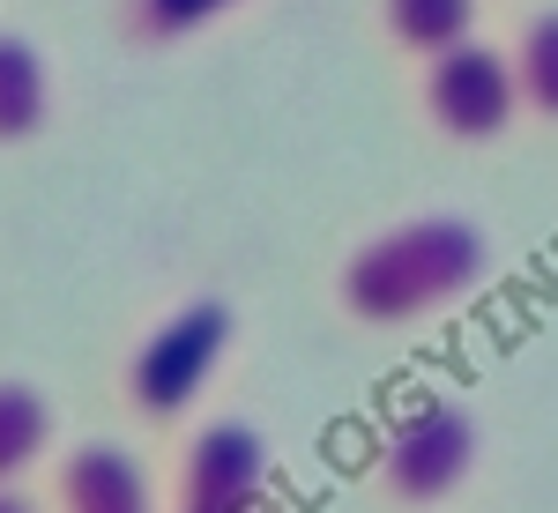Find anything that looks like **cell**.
<instances>
[{
    "mask_svg": "<svg viewBox=\"0 0 558 513\" xmlns=\"http://www.w3.org/2000/svg\"><path fill=\"white\" fill-rule=\"evenodd\" d=\"M0 513H38V506H31V499H23L15 484H0Z\"/></svg>",
    "mask_w": 558,
    "mask_h": 513,
    "instance_id": "12",
    "label": "cell"
},
{
    "mask_svg": "<svg viewBox=\"0 0 558 513\" xmlns=\"http://www.w3.org/2000/svg\"><path fill=\"white\" fill-rule=\"evenodd\" d=\"M514 89L529 112H544V120H558V8H544V15H529L514 38Z\"/></svg>",
    "mask_w": 558,
    "mask_h": 513,
    "instance_id": "10",
    "label": "cell"
},
{
    "mask_svg": "<svg viewBox=\"0 0 558 513\" xmlns=\"http://www.w3.org/2000/svg\"><path fill=\"white\" fill-rule=\"evenodd\" d=\"M45 439H52L45 394L31 380H0V484H15V476L31 469L45 454Z\"/></svg>",
    "mask_w": 558,
    "mask_h": 513,
    "instance_id": "9",
    "label": "cell"
},
{
    "mask_svg": "<svg viewBox=\"0 0 558 513\" xmlns=\"http://www.w3.org/2000/svg\"><path fill=\"white\" fill-rule=\"evenodd\" d=\"M380 15H387V38L402 52H425V60L476 38V0H380Z\"/></svg>",
    "mask_w": 558,
    "mask_h": 513,
    "instance_id": "8",
    "label": "cell"
},
{
    "mask_svg": "<svg viewBox=\"0 0 558 513\" xmlns=\"http://www.w3.org/2000/svg\"><path fill=\"white\" fill-rule=\"evenodd\" d=\"M521 112L514 60L484 38H462L454 52L425 60V120L447 142H499Z\"/></svg>",
    "mask_w": 558,
    "mask_h": 513,
    "instance_id": "4",
    "label": "cell"
},
{
    "mask_svg": "<svg viewBox=\"0 0 558 513\" xmlns=\"http://www.w3.org/2000/svg\"><path fill=\"white\" fill-rule=\"evenodd\" d=\"M484 268H492V246L470 216H410L343 260L336 298L365 328H410V320L462 305L484 283Z\"/></svg>",
    "mask_w": 558,
    "mask_h": 513,
    "instance_id": "1",
    "label": "cell"
},
{
    "mask_svg": "<svg viewBox=\"0 0 558 513\" xmlns=\"http://www.w3.org/2000/svg\"><path fill=\"white\" fill-rule=\"evenodd\" d=\"M239 0H128V30L142 45H179L194 30H209L216 15H231Z\"/></svg>",
    "mask_w": 558,
    "mask_h": 513,
    "instance_id": "11",
    "label": "cell"
},
{
    "mask_svg": "<svg viewBox=\"0 0 558 513\" xmlns=\"http://www.w3.org/2000/svg\"><path fill=\"white\" fill-rule=\"evenodd\" d=\"M260 491H268V447L254 425L216 417L194 431L179 462V513H260Z\"/></svg>",
    "mask_w": 558,
    "mask_h": 513,
    "instance_id": "5",
    "label": "cell"
},
{
    "mask_svg": "<svg viewBox=\"0 0 558 513\" xmlns=\"http://www.w3.org/2000/svg\"><path fill=\"white\" fill-rule=\"evenodd\" d=\"M45 112H52V83H45L38 45L0 30V142H31Z\"/></svg>",
    "mask_w": 558,
    "mask_h": 513,
    "instance_id": "7",
    "label": "cell"
},
{
    "mask_svg": "<svg viewBox=\"0 0 558 513\" xmlns=\"http://www.w3.org/2000/svg\"><path fill=\"white\" fill-rule=\"evenodd\" d=\"M476 417L462 402H425V410H410L402 425L387 431L380 447V484L402 499V506H439V499H454L476 469Z\"/></svg>",
    "mask_w": 558,
    "mask_h": 513,
    "instance_id": "3",
    "label": "cell"
},
{
    "mask_svg": "<svg viewBox=\"0 0 558 513\" xmlns=\"http://www.w3.org/2000/svg\"><path fill=\"white\" fill-rule=\"evenodd\" d=\"M223 350H231V313L216 298H194L165 313L142 350L128 357V394L142 417H179L202 387L216 380V365H223Z\"/></svg>",
    "mask_w": 558,
    "mask_h": 513,
    "instance_id": "2",
    "label": "cell"
},
{
    "mask_svg": "<svg viewBox=\"0 0 558 513\" xmlns=\"http://www.w3.org/2000/svg\"><path fill=\"white\" fill-rule=\"evenodd\" d=\"M60 513H157V499L128 447L89 439L60 462Z\"/></svg>",
    "mask_w": 558,
    "mask_h": 513,
    "instance_id": "6",
    "label": "cell"
}]
</instances>
